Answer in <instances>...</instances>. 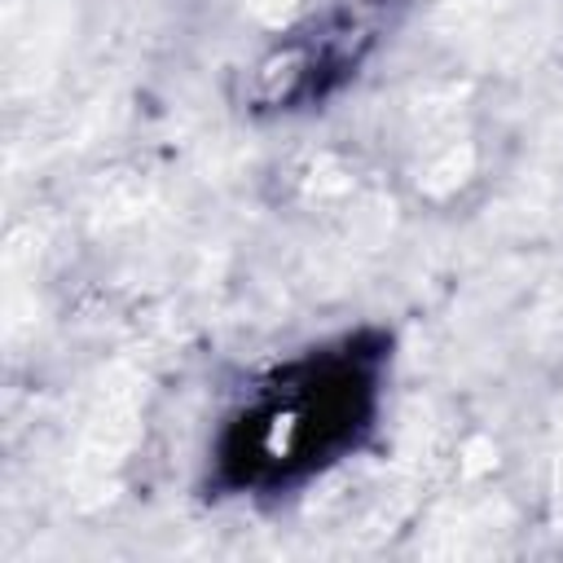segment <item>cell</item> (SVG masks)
Returning <instances> with one entry per match:
<instances>
[{
  "label": "cell",
  "instance_id": "3",
  "mask_svg": "<svg viewBox=\"0 0 563 563\" xmlns=\"http://www.w3.org/2000/svg\"><path fill=\"white\" fill-rule=\"evenodd\" d=\"M458 467H463L467 480L489 476V472L498 467V444H493L489 436H472V440L463 444V454H458Z\"/></svg>",
  "mask_w": 563,
  "mask_h": 563
},
{
  "label": "cell",
  "instance_id": "5",
  "mask_svg": "<svg viewBox=\"0 0 563 563\" xmlns=\"http://www.w3.org/2000/svg\"><path fill=\"white\" fill-rule=\"evenodd\" d=\"M353 181L344 176V172H313V181H308V194H317V198H326V194H344Z\"/></svg>",
  "mask_w": 563,
  "mask_h": 563
},
{
  "label": "cell",
  "instance_id": "4",
  "mask_svg": "<svg viewBox=\"0 0 563 563\" xmlns=\"http://www.w3.org/2000/svg\"><path fill=\"white\" fill-rule=\"evenodd\" d=\"M247 10L260 19V23H269V27H282L295 10H299V0H247Z\"/></svg>",
  "mask_w": 563,
  "mask_h": 563
},
{
  "label": "cell",
  "instance_id": "6",
  "mask_svg": "<svg viewBox=\"0 0 563 563\" xmlns=\"http://www.w3.org/2000/svg\"><path fill=\"white\" fill-rule=\"evenodd\" d=\"M554 485H559V493H563V458H559V476H554Z\"/></svg>",
  "mask_w": 563,
  "mask_h": 563
},
{
  "label": "cell",
  "instance_id": "1",
  "mask_svg": "<svg viewBox=\"0 0 563 563\" xmlns=\"http://www.w3.org/2000/svg\"><path fill=\"white\" fill-rule=\"evenodd\" d=\"M133 436H137L133 392H128V388L106 392V401H101V409H97V418H93V427H88V436H84V449H79L84 463H79V467H84V472L110 467V463H115L124 449L133 444Z\"/></svg>",
  "mask_w": 563,
  "mask_h": 563
},
{
  "label": "cell",
  "instance_id": "2",
  "mask_svg": "<svg viewBox=\"0 0 563 563\" xmlns=\"http://www.w3.org/2000/svg\"><path fill=\"white\" fill-rule=\"evenodd\" d=\"M472 168H476V150H472L467 142H463V146H449L444 155H436V159L423 168L418 185H423V194L444 198V194H454V189L472 176Z\"/></svg>",
  "mask_w": 563,
  "mask_h": 563
}]
</instances>
